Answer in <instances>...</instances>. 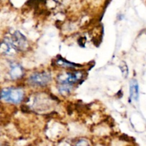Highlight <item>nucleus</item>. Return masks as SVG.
Listing matches in <instances>:
<instances>
[{
    "instance_id": "nucleus-3",
    "label": "nucleus",
    "mask_w": 146,
    "mask_h": 146,
    "mask_svg": "<svg viewBox=\"0 0 146 146\" xmlns=\"http://www.w3.org/2000/svg\"><path fill=\"white\" fill-rule=\"evenodd\" d=\"M9 41L14 49L17 51H24L28 46V41L27 38L19 31H16L11 34Z\"/></svg>"
},
{
    "instance_id": "nucleus-9",
    "label": "nucleus",
    "mask_w": 146,
    "mask_h": 146,
    "mask_svg": "<svg viewBox=\"0 0 146 146\" xmlns=\"http://www.w3.org/2000/svg\"><path fill=\"white\" fill-rule=\"evenodd\" d=\"M120 68H121V71L122 72L123 76L125 78H126L128 77V67L127 66L126 63L124 62V61H122L120 64Z\"/></svg>"
},
{
    "instance_id": "nucleus-5",
    "label": "nucleus",
    "mask_w": 146,
    "mask_h": 146,
    "mask_svg": "<svg viewBox=\"0 0 146 146\" xmlns=\"http://www.w3.org/2000/svg\"><path fill=\"white\" fill-rule=\"evenodd\" d=\"M24 73V68L19 64L13 62L10 64V69L9 74L11 79H19L23 76Z\"/></svg>"
},
{
    "instance_id": "nucleus-7",
    "label": "nucleus",
    "mask_w": 146,
    "mask_h": 146,
    "mask_svg": "<svg viewBox=\"0 0 146 146\" xmlns=\"http://www.w3.org/2000/svg\"><path fill=\"white\" fill-rule=\"evenodd\" d=\"M16 50L13 47L9 41V38H5L1 44V52L4 54H10L14 52Z\"/></svg>"
},
{
    "instance_id": "nucleus-10",
    "label": "nucleus",
    "mask_w": 146,
    "mask_h": 146,
    "mask_svg": "<svg viewBox=\"0 0 146 146\" xmlns=\"http://www.w3.org/2000/svg\"><path fill=\"white\" fill-rule=\"evenodd\" d=\"M76 145H89V143L88 142V141H87V140L80 139V140H78V142L76 143Z\"/></svg>"
},
{
    "instance_id": "nucleus-8",
    "label": "nucleus",
    "mask_w": 146,
    "mask_h": 146,
    "mask_svg": "<svg viewBox=\"0 0 146 146\" xmlns=\"http://www.w3.org/2000/svg\"><path fill=\"white\" fill-rule=\"evenodd\" d=\"M56 65L60 66L61 67H64V68H75L76 67H80L81 65H78V64H73V63L68 62V61L65 60L64 58H63L62 57L58 56V58L56 61Z\"/></svg>"
},
{
    "instance_id": "nucleus-6",
    "label": "nucleus",
    "mask_w": 146,
    "mask_h": 146,
    "mask_svg": "<svg viewBox=\"0 0 146 146\" xmlns=\"http://www.w3.org/2000/svg\"><path fill=\"white\" fill-rule=\"evenodd\" d=\"M139 96L138 81L135 79H132L130 82V98L133 101H138Z\"/></svg>"
},
{
    "instance_id": "nucleus-2",
    "label": "nucleus",
    "mask_w": 146,
    "mask_h": 146,
    "mask_svg": "<svg viewBox=\"0 0 146 146\" xmlns=\"http://www.w3.org/2000/svg\"><path fill=\"white\" fill-rule=\"evenodd\" d=\"M84 74L82 71H75V72H66L65 74H61L57 76L58 86L70 87L73 88V85L84 78Z\"/></svg>"
},
{
    "instance_id": "nucleus-1",
    "label": "nucleus",
    "mask_w": 146,
    "mask_h": 146,
    "mask_svg": "<svg viewBox=\"0 0 146 146\" xmlns=\"http://www.w3.org/2000/svg\"><path fill=\"white\" fill-rule=\"evenodd\" d=\"M24 93L21 88L10 87L1 90V98L6 102L19 104L24 98Z\"/></svg>"
},
{
    "instance_id": "nucleus-4",
    "label": "nucleus",
    "mask_w": 146,
    "mask_h": 146,
    "mask_svg": "<svg viewBox=\"0 0 146 146\" xmlns=\"http://www.w3.org/2000/svg\"><path fill=\"white\" fill-rule=\"evenodd\" d=\"M51 81V76L46 72H36L29 78L28 82L31 85L45 86Z\"/></svg>"
}]
</instances>
